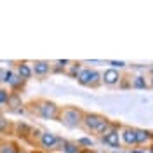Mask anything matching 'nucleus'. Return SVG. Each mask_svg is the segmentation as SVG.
<instances>
[{"mask_svg":"<svg viewBox=\"0 0 153 153\" xmlns=\"http://www.w3.org/2000/svg\"><path fill=\"white\" fill-rule=\"evenodd\" d=\"M120 129H122V125H113V129H111L110 132H106L105 136L101 137V141H103L106 146H110V148H120V144H122Z\"/></svg>","mask_w":153,"mask_h":153,"instance_id":"obj_3","label":"nucleus"},{"mask_svg":"<svg viewBox=\"0 0 153 153\" xmlns=\"http://www.w3.org/2000/svg\"><path fill=\"white\" fill-rule=\"evenodd\" d=\"M57 143H59V137H57L54 132H51V131H44L42 136H40V139H38V146L40 148H44V150H56Z\"/></svg>","mask_w":153,"mask_h":153,"instance_id":"obj_5","label":"nucleus"},{"mask_svg":"<svg viewBox=\"0 0 153 153\" xmlns=\"http://www.w3.org/2000/svg\"><path fill=\"white\" fill-rule=\"evenodd\" d=\"M84 153H101V152H97V150H85Z\"/></svg>","mask_w":153,"mask_h":153,"instance_id":"obj_26","label":"nucleus"},{"mask_svg":"<svg viewBox=\"0 0 153 153\" xmlns=\"http://www.w3.org/2000/svg\"><path fill=\"white\" fill-rule=\"evenodd\" d=\"M131 85H132V89H146L148 85V78L144 75H136L132 76V80H131Z\"/></svg>","mask_w":153,"mask_h":153,"instance_id":"obj_15","label":"nucleus"},{"mask_svg":"<svg viewBox=\"0 0 153 153\" xmlns=\"http://www.w3.org/2000/svg\"><path fill=\"white\" fill-rule=\"evenodd\" d=\"M80 71H82V66H80L78 63H71V65L68 66V70H66V73L70 76H73V78H78Z\"/></svg>","mask_w":153,"mask_h":153,"instance_id":"obj_20","label":"nucleus"},{"mask_svg":"<svg viewBox=\"0 0 153 153\" xmlns=\"http://www.w3.org/2000/svg\"><path fill=\"white\" fill-rule=\"evenodd\" d=\"M91 78H92V70L91 68H82V71H80V75L76 78V82L84 87H91Z\"/></svg>","mask_w":153,"mask_h":153,"instance_id":"obj_13","label":"nucleus"},{"mask_svg":"<svg viewBox=\"0 0 153 153\" xmlns=\"http://www.w3.org/2000/svg\"><path fill=\"white\" fill-rule=\"evenodd\" d=\"M0 134H14V125L2 115H0Z\"/></svg>","mask_w":153,"mask_h":153,"instance_id":"obj_18","label":"nucleus"},{"mask_svg":"<svg viewBox=\"0 0 153 153\" xmlns=\"http://www.w3.org/2000/svg\"><path fill=\"white\" fill-rule=\"evenodd\" d=\"M63 153H82V152H80V146H78V143L65 141V146H63Z\"/></svg>","mask_w":153,"mask_h":153,"instance_id":"obj_19","label":"nucleus"},{"mask_svg":"<svg viewBox=\"0 0 153 153\" xmlns=\"http://www.w3.org/2000/svg\"><path fill=\"white\" fill-rule=\"evenodd\" d=\"M136 139H137V146L153 143V132L146 131V129H137L136 127Z\"/></svg>","mask_w":153,"mask_h":153,"instance_id":"obj_11","label":"nucleus"},{"mask_svg":"<svg viewBox=\"0 0 153 153\" xmlns=\"http://www.w3.org/2000/svg\"><path fill=\"white\" fill-rule=\"evenodd\" d=\"M7 106H9L12 111H18V110H21V108H23L21 96H19L18 92H10V97H9V103H7Z\"/></svg>","mask_w":153,"mask_h":153,"instance_id":"obj_14","label":"nucleus"},{"mask_svg":"<svg viewBox=\"0 0 153 153\" xmlns=\"http://www.w3.org/2000/svg\"><path fill=\"white\" fill-rule=\"evenodd\" d=\"M5 84H7L12 91H18V89H21V87H23L25 80H23L18 73H12V71H9V70H7V75H5Z\"/></svg>","mask_w":153,"mask_h":153,"instance_id":"obj_10","label":"nucleus"},{"mask_svg":"<svg viewBox=\"0 0 153 153\" xmlns=\"http://www.w3.org/2000/svg\"><path fill=\"white\" fill-rule=\"evenodd\" d=\"M84 113L85 111H82L76 106H65V108H61V115H59V120L57 122H61L68 129H75V127H80L82 125Z\"/></svg>","mask_w":153,"mask_h":153,"instance_id":"obj_2","label":"nucleus"},{"mask_svg":"<svg viewBox=\"0 0 153 153\" xmlns=\"http://www.w3.org/2000/svg\"><path fill=\"white\" fill-rule=\"evenodd\" d=\"M70 65H71V61H68V59H57V61L52 63V71H56V73L66 71Z\"/></svg>","mask_w":153,"mask_h":153,"instance_id":"obj_17","label":"nucleus"},{"mask_svg":"<svg viewBox=\"0 0 153 153\" xmlns=\"http://www.w3.org/2000/svg\"><path fill=\"white\" fill-rule=\"evenodd\" d=\"M148 85H150V89H153V73L152 76H148Z\"/></svg>","mask_w":153,"mask_h":153,"instance_id":"obj_25","label":"nucleus"},{"mask_svg":"<svg viewBox=\"0 0 153 153\" xmlns=\"http://www.w3.org/2000/svg\"><path fill=\"white\" fill-rule=\"evenodd\" d=\"M31 68H33V75L45 76L52 71V63H49V61H33Z\"/></svg>","mask_w":153,"mask_h":153,"instance_id":"obj_8","label":"nucleus"},{"mask_svg":"<svg viewBox=\"0 0 153 153\" xmlns=\"http://www.w3.org/2000/svg\"><path fill=\"white\" fill-rule=\"evenodd\" d=\"M30 110L35 111L42 118H47V120H59V115H61V106H57L56 103L47 101V99L30 103Z\"/></svg>","mask_w":153,"mask_h":153,"instance_id":"obj_1","label":"nucleus"},{"mask_svg":"<svg viewBox=\"0 0 153 153\" xmlns=\"http://www.w3.org/2000/svg\"><path fill=\"white\" fill-rule=\"evenodd\" d=\"M110 65H111V68H115V70H117V68H124L125 66L124 61H110Z\"/></svg>","mask_w":153,"mask_h":153,"instance_id":"obj_23","label":"nucleus"},{"mask_svg":"<svg viewBox=\"0 0 153 153\" xmlns=\"http://www.w3.org/2000/svg\"><path fill=\"white\" fill-rule=\"evenodd\" d=\"M120 136H122V143L125 146H137V139H136V127L131 125H122L120 129Z\"/></svg>","mask_w":153,"mask_h":153,"instance_id":"obj_6","label":"nucleus"},{"mask_svg":"<svg viewBox=\"0 0 153 153\" xmlns=\"http://www.w3.org/2000/svg\"><path fill=\"white\" fill-rule=\"evenodd\" d=\"M16 73H18L25 82L30 80V78L33 76V68H31V63H26V61L18 63V66H16Z\"/></svg>","mask_w":153,"mask_h":153,"instance_id":"obj_9","label":"nucleus"},{"mask_svg":"<svg viewBox=\"0 0 153 153\" xmlns=\"http://www.w3.org/2000/svg\"><path fill=\"white\" fill-rule=\"evenodd\" d=\"M0 153H19V146L12 141H4L0 143Z\"/></svg>","mask_w":153,"mask_h":153,"instance_id":"obj_16","label":"nucleus"},{"mask_svg":"<svg viewBox=\"0 0 153 153\" xmlns=\"http://www.w3.org/2000/svg\"><path fill=\"white\" fill-rule=\"evenodd\" d=\"M9 97H10V92H7L5 89H0V103L2 105H7L9 103Z\"/></svg>","mask_w":153,"mask_h":153,"instance_id":"obj_22","label":"nucleus"},{"mask_svg":"<svg viewBox=\"0 0 153 153\" xmlns=\"http://www.w3.org/2000/svg\"><path fill=\"white\" fill-rule=\"evenodd\" d=\"M101 76H103V84L108 85V87L117 85V84H120V80H122L120 71L115 70V68H108V70H105V71L101 73Z\"/></svg>","mask_w":153,"mask_h":153,"instance_id":"obj_7","label":"nucleus"},{"mask_svg":"<svg viewBox=\"0 0 153 153\" xmlns=\"http://www.w3.org/2000/svg\"><path fill=\"white\" fill-rule=\"evenodd\" d=\"M146 153H153V144H152V146H150V150H148V152H146Z\"/></svg>","mask_w":153,"mask_h":153,"instance_id":"obj_27","label":"nucleus"},{"mask_svg":"<svg viewBox=\"0 0 153 153\" xmlns=\"http://www.w3.org/2000/svg\"><path fill=\"white\" fill-rule=\"evenodd\" d=\"M105 117L99 113H94V111H85L84 113V120H82V127L85 129L87 132H94L96 129H97V125L101 124V120H103Z\"/></svg>","mask_w":153,"mask_h":153,"instance_id":"obj_4","label":"nucleus"},{"mask_svg":"<svg viewBox=\"0 0 153 153\" xmlns=\"http://www.w3.org/2000/svg\"><path fill=\"white\" fill-rule=\"evenodd\" d=\"M76 143H78V146H87V150H91V148L94 146L92 139H89V137H82V139H78Z\"/></svg>","mask_w":153,"mask_h":153,"instance_id":"obj_21","label":"nucleus"},{"mask_svg":"<svg viewBox=\"0 0 153 153\" xmlns=\"http://www.w3.org/2000/svg\"><path fill=\"white\" fill-rule=\"evenodd\" d=\"M31 129H33V127H30V125L25 124V122H18V124H14V134H16L18 137H23V139H28L30 137Z\"/></svg>","mask_w":153,"mask_h":153,"instance_id":"obj_12","label":"nucleus"},{"mask_svg":"<svg viewBox=\"0 0 153 153\" xmlns=\"http://www.w3.org/2000/svg\"><path fill=\"white\" fill-rule=\"evenodd\" d=\"M5 75H7V71H5L4 68H0V84L5 82Z\"/></svg>","mask_w":153,"mask_h":153,"instance_id":"obj_24","label":"nucleus"}]
</instances>
